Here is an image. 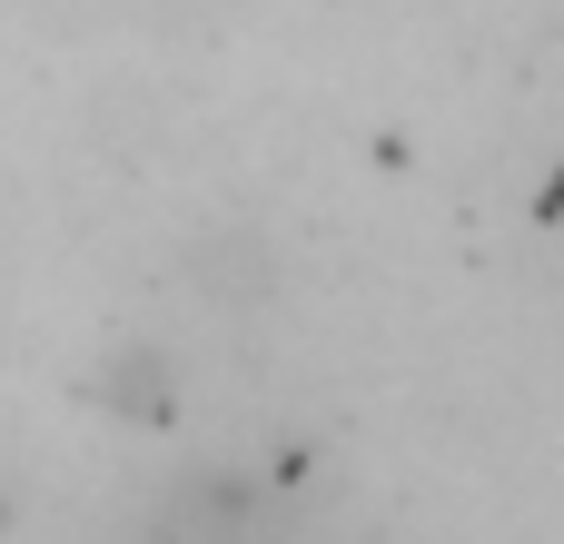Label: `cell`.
Returning a JSON list of instances; mask_svg holds the SVG:
<instances>
[{"instance_id": "1", "label": "cell", "mask_w": 564, "mask_h": 544, "mask_svg": "<svg viewBox=\"0 0 564 544\" xmlns=\"http://www.w3.org/2000/svg\"><path fill=\"white\" fill-rule=\"evenodd\" d=\"M149 544H307V525L248 476H198L149 515Z\"/></svg>"}]
</instances>
